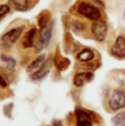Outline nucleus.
<instances>
[{"mask_svg":"<svg viewBox=\"0 0 125 126\" xmlns=\"http://www.w3.org/2000/svg\"><path fill=\"white\" fill-rule=\"evenodd\" d=\"M93 79V74L92 72H80V74H77L74 77V84L78 88L82 87L85 83L91 81Z\"/></svg>","mask_w":125,"mask_h":126,"instance_id":"8","label":"nucleus"},{"mask_svg":"<svg viewBox=\"0 0 125 126\" xmlns=\"http://www.w3.org/2000/svg\"><path fill=\"white\" fill-rule=\"evenodd\" d=\"M50 70V62H44V64L38 68L36 71H34L32 74V79L33 80H41L44 77H46L48 75Z\"/></svg>","mask_w":125,"mask_h":126,"instance_id":"9","label":"nucleus"},{"mask_svg":"<svg viewBox=\"0 0 125 126\" xmlns=\"http://www.w3.org/2000/svg\"><path fill=\"white\" fill-rule=\"evenodd\" d=\"M53 126H62V121H58V120H54V122H53Z\"/></svg>","mask_w":125,"mask_h":126,"instance_id":"21","label":"nucleus"},{"mask_svg":"<svg viewBox=\"0 0 125 126\" xmlns=\"http://www.w3.org/2000/svg\"><path fill=\"white\" fill-rule=\"evenodd\" d=\"M48 22H49V16L48 13H46V12H44V13H42L40 16V18H38V25H40L41 30L44 28H46L47 25H48Z\"/></svg>","mask_w":125,"mask_h":126,"instance_id":"16","label":"nucleus"},{"mask_svg":"<svg viewBox=\"0 0 125 126\" xmlns=\"http://www.w3.org/2000/svg\"><path fill=\"white\" fill-rule=\"evenodd\" d=\"M111 53L113 56L124 58L125 57V37L123 36H119L115 40L114 44L111 48Z\"/></svg>","mask_w":125,"mask_h":126,"instance_id":"6","label":"nucleus"},{"mask_svg":"<svg viewBox=\"0 0 125 126\" xmlns=\"http://www.w3.org/2000/svg\"><path fill=\"white\" fill-rule=\"evenodd\" d=\"M109 106L112 111H119L125 108V94L121 90H114L110 95Z\"/></svg>","mask_w":125,"mask_h":126,"instance_id":"3","label":"nucleus"},{"mask_svg":"<svg viewBox=\"0 0 125 126\" xmlns=\"http://www.w3.org/2000/svg\"><path fill=\"white\" fill-rule=\"evenodd\" d=\"M22 31H23V26H20V28H14V29H12V30H10L9 32H7L6 34L2 35L1 43L4 46L12 45L13 43H16V41H18V38L20 37Z\"/></svg>","mask_w":125,"mask_h":126,"instance_id":"5","label":"nucleus"},{"mask_svg":"<svg viewBox=\"0 0 125 126\" xmlns=\"http://www.w3.org/2000/svg\"><path fill=\"white\" fill-rule=\"evenodd\" d=\"M9 11H10V7H9L8 4H1V6H0V20H1L4 16H7V14L9 13Z\"/></svg>","mask_w":125,"mask_h":126,"instance_id":"18","label":"nucleus"},{"mask_svg":"<svg viewBox=\"0 0 125 126\" xmlns=\"http://www.w3.org/2000/svg\"><path fill=\"white\" fill-rule=\"evenodd\" d=\"M52 32H53V24H50V25L48 24L46 28L41 30V35L36 44V52H41L48 45L50 37H52Z\"/></svg>","mask_w":125,"mask_h":126,"instance_id":"4","label":"nucleus"},{"mask_svg":"<svg viewBox=\"0 0 125 126\" xmlns=\"http://www.w3.org/2000/svg\"><path fill=\"white\" fill-rule=\"evenodd\" d=\"M45 58H46V56H45L44 54L40 55V56H38L36 59H34L30 65H29V66H28V69H26V70H28L29 72H34V71H36V70L40 68V67L42 66L43 64H44Z\"/></svg>","mask_w":125,"mask_h":126,"instance_id":"11","label":"nucleus"},{"mask_svg":"<svg viewBox=\"0 0 125 126\" xmlns=\"http://www.w3.org/2000/svg\"><path fill=\"white\" fill-rule=\"evenodd\" d=\"M10 3L18 11H25L29 8V0H11Z\"/></svg>","mask_w":125,"mask_h":126,"instance_id":"13","label":"nucleus"},{"mask_svg":"<svg viewBox=\"0 0 125 126\" xmlns=\"http://www.w3.org/2000/svg\"><path fill=\"white\" fill-rule=\"evenodd\" d=\"M78 13L92 21H98L101 18V12L99 9L97 7L92 6V4L87 3V2H82V3L79 4Z\"/></svg>","mask_w":125,"mask_h":126,"instance_id":"1","label":"nucleus"},{"mask_svg":"<svg viewBox=\"0 0 125 126\" xmlns=\"http://www.w3.org/2000/svg\"><path fill=\"white\" fill-rule=\"evenodd\" d=\"M77 58H78V60H80V62H89V60L94 58V53H93L90 48H85V49H82L77 55Z\"/></svg>","mask_w":125,"mask_h":126,"instance_id":"12","label":"nucleus"},{"mask_svg":"<svg viewBox=\"0 0 125 126\" xmlns=\"http://www.w3.org/2000/svg\"><path fill=\"white\" fill-rule=\"evenodd\" d=\"M77 115V126H92V117L87 111L76 110Z\"/></svg>","mask_w":125,"mask_h":126,"instance_id":"7","label":"nucleus"},{"mask_svg":"<svg viewBox=\"0 0 125 126\" xmlns=\"http://www.w3.org/2000/svg\"><path fill=\"white\" fill-rule=\"evenodd\" d=\"M113 126H125V112L117 113L111 120Z\"/></svg>","mask_w":125,"mask_h":126,"instance_id":"15","label":"nucleus"},{"mask_svg":"<svg viewBox=\"0 0 125 126\" xmlns=\"http://www.w3.org/2000/svg\"><path fill=\"white\" fill-rule=\"evenodd\" d=\"M73 29L75 31H81V30H83V24L78 22V21H74L73 22Z\"/></svg>","mask_w":125,"mask_h":126,"instance_id":"19","label":"nucleus"},{"mask_svg":"<svg viewBox=\"0 0 125 126\" xmlns=\"http://www.w3.org/2000/svg\"><path fill=\"white\" fill-rule=\"evenodd\" d=\"M124 19H125V11H124Z\"/></svg>","mask_w":125,"mask_h":126,"instance_id":"22","label":"nucleus"},{"mask_svg":"<svg viewBox=\"0 0 125 126\" xmlns=\"http://www.w3.org/2000/svg\"><path fill=\"white\" fill-rule=\"evenodd\" d=\"M55 65L59 70H65L67 67L70 65V60L68 58H65L62 56H57L55 59Z\"/></svg>","mask_w":125,"mask_h":126,"instance_id":"14","label":"nucleus"},{"mask_svg":"<svg viewBox=\"0 0 125 126\" xmlns=\"http://www.w3.org/2000/svg\"><path fill=\"white\" fill-rule=\"evenodd\" d=\"M0 87H1V88H7V87H8V83H7V81L4 80V78L1 75H0Z\"/></svg>","mask_w":125,"mask_h":126,"instance_id":"20","label":"nucleus"},{"mask_svg":"<svg viewBox=\"0 0 125 126\" xmlns=\"http://www.w3.org/2000/svg\"><path fill=\"white\" fill-rule=\"evenodd\" d=\"M35 35H36V29H31L29 30L28 32L25 33L24 35V38H23V42H22V45L24 46L25 48H30L33 46V43H34V38H35Z\"/></svg>","mask_w":125,"mask_h":126,"instance_id":"10","label":"nucleus"},{"mask_svg":"<svg viewBox=\"0 0 125 126\" xmlns=\"http://www.w3.org/2000/svg\"><path fill=\"white\" fill-rule=\"evenodd\" d=\"M1 60H2V62H4V63H6V64H7V66H8V67H10L11 69H13L14 67H16V62L13 59V58L8 57V56H6V55H1Z\"/></svg>","mask_w":125,"mask_h":126,"instance_id":"17","label":"nucleus"},{"mask_svg":"<svg viewBox=\"0 0 125 126\" xmlns=\"http://www.w3.org/2000/svg\"><path fill=\"white\" fill-rule=\"evenodd\" d=\"M91 33H92L93 37H94L98 42H103L108 34L107 23L102 20L94 21V22L92 23V25H91Z\"/></svg>","mask_w":125,"mask_h":126,"instance_id":"2","label":"nucleus"}]
</instances>
